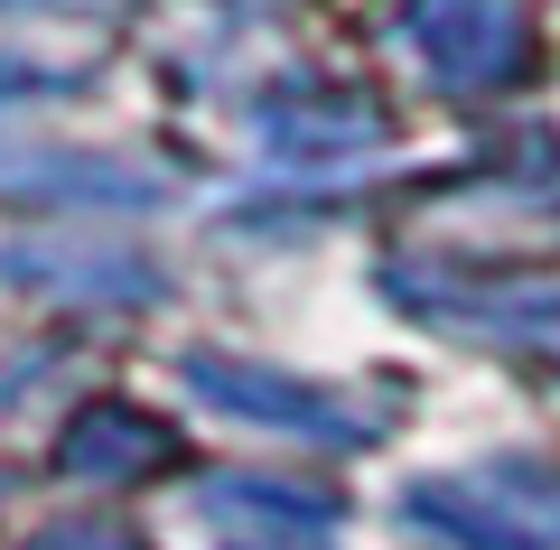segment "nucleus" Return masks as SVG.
Returning <instances> with one entry per match:
<instances>
[{
    "instance_id": "13",
    "label": "nucleus",
    "mask_w": 560,
    "mask_h": 550,
    "mask_svg": "<svg viewBox=\"0 0 560 550\" xmlns=\"http://www.w3.org/2000/svg\"><path fill=\"white\" fill-rule=\"evenodd\" d=\"M234 550H261V541H234Z\"/></svg>"
},
{
    "instance_id": "7",
    "label": "nucleus",
    "mask_w": 560,
    "mask_h": 550,
    "mask_svg": "<svg viewBox=\"0 0 560 550\" xmlns=\"http://www.w3.org/2000/svg\"><path fill=\"white\" fill-rule=\"evenodd\" d=\"M57 467L84 476V485H131V476L168 467V430L150 411H131V401H84L57 438Z\"/></svg>"
},
{
    "instance_id": "9",
    "label": "nucleus",
    "mask_w": 560,
    "mask_h": 550,
    "mask_svg": "<svg viewBox=\"0 0 560 550\" xmlns=\"http://www.w3.org/2000/svg\"><path fill=\"white\" fill-rule=\"evenodd\" d=\"M393 299H411V308H430V317H458V327H504V336H551L560 327V290L551 280H514V290H440V280H420V271H401L393 261Z\"/></svg>"
},
{
    "instance_id": "8",
    "label": "nucleus",
    "mask_w": 560,
    "mask_h": 550,
    "mask_svg": "<svg viewBox=\"0 0 560 550\" xmlns=\"http://www.w3.org/2000/svg\"><path fill=\"white\" fill-rule=\"evenodd\" d=\"M206 513L215 523H253L261 541H308V531H337V494H318V485H290V476H206Z\"/></svg>"
},
{
    "instance_id": "11",
    "label": "nucleus",
    "mask_w": 560,
    "mask_h": 550,
    "mask_svg": "<svg viewBox=\"0 0 560 550\" xmlns=\"http://www.w3.org/2000/svg\"><path fill=\"white\" fill-rule=\"evenodd\" d=\"M75 75H57V66H38V57H10L0 47V103H28V94H66Z\"/></svg>"
},
{
    "instance_id": "6",
    "label": "nucleus",
    "mask_w": 560,
    "mask_h": 550,
    "mask_svg": "<svg viewBox=\"0 0 560 550\" xmlns=\"http://www.w3.org/2000/svg\"><path fill=\"white\" fill-rule=\"evenodd\" d=\"M0 271L20 280V290L131 299V308H150V299L168 290V280H160V261H140V253H94V243H0Z\"/></svg>"
},
{
    "instance_id": "2",
    "label": "nucleus",
    "mask_w": 560,
    "mask_h": 550,
    "mask_svg": "<svg viewBox=\"0 0 560 550\" xmlns=\"http://www.w3.org/2000/svg\"><path fill=\"white\" fill-rule=\"evenodd\" d=\"M187 393L215 401L224 420H253V430H280V438H308V448H374V420L346 411L337 393L280 374V364H243V354H187L178 364Z\"/></svg>"
},
{
    "instance_id": "5",
    "label": "nucleus",
    "mask_w": 560,
    "mask_h": 550,
    "mask_svg": "<svg viewBox=\"0 0 560 550\" xmlns=\"http://www.w3.org/2000/svg\"><path fill=\"white\" fill-rule=\"evenodd\" d=\"M253 131L290 168H327V159H364L383 140V113L364 94H327V84H271L253 103Z\"/></svg>"
},
{
    "instance_id": "4",
    "label": "nucleus",
    "mask_w": 560,
    "mask_h": 550,
    "mask_svg": "<svg viewBox=\"0 0 560 550\" xmlns=\"http://www.w3.org/2000/svg\"><path fill=\"white\" fill-rule=\"evenodd\" d=\"M0 197L150 215V206H168V168H150V159H113V150H0Z\"/></svg>"
},
{
    "instance_id": "1",
    "label": "nucleus",
    "mask_w": 560,
    "mask_h": 550,
    "mask_svg": "<svg viewBox=\"0 0 560 550\" xmlns=\"http://www.w3.org/2000/svg\"><path fill=\"white\" fill-rule=\"evenodd\" d=\"M393 38L420 57L440 94H504L533 75V20L523 0H401Z\"/></svg>"
},
{
    "instance_id": "10",
    "label": "nucleus",
    "mask_w": 560,
    "mask_h": 550,
    "mask_svg": "<svg viewBox=\"0 0 560 550\" xmlns=\"http://www.w3.org/2000/svg\"><path fill=\"white\" fill-rule=\"evenodd\" d=\"M20 550H140V531H131V523H103V513H75V523L28 531Z\"/></svg>"
},
{
    "instance_id": "3",
    "label": "nucleus",
    "mask_w": 560,
    "mask_h": 550,
    "mask_svg": "<svg viewBox=\"0 0 560 550\" xmlns=\"http://www.w3.org/2000/svg\"><path fill=\"white\" fill-rule=\"evenodd\" d=\"M401 513H411L430 541L448 550H560V504L533 494H504V467L486 476H411L401 485Z\"/></svg>"
},
{
    "instance_id": "12",
    "label": "nucleus",
    "mask_w": 560,
    "mask_h": 550,
    "mask_svg": "<svg viewBox=\"0 0 560 550\" xmlns=\"http://www.w3.org/2000/svg\"><path fill=\"white\" fill-rule=\"evenodd\" d=\"M0 10H47V0H0Z\"/></svg>"
}]
</instances>
